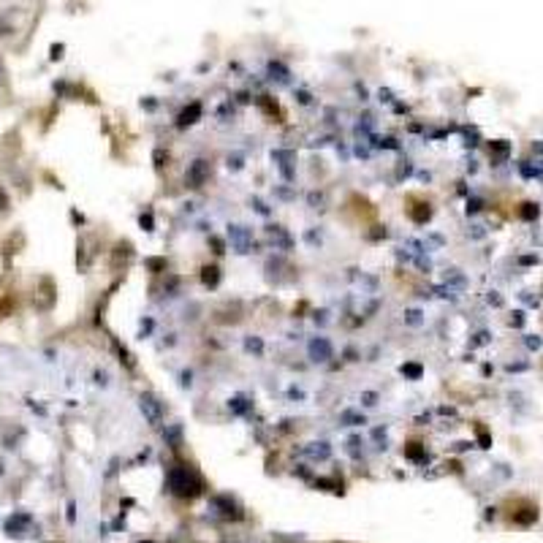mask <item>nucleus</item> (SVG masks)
<instances>
[{"instance_id":"nucleus-17","label":"nucleus","mask_w":543,"mask_h":543,"mask_svg":"<svg viewBox=\"0 0 543 543\" xmlns=\"http://www.w3.org/2000/svg\"><path fill=\"white\" fill-rule=\"evenodd\" d=\"M402 375H407V378H421V367L419 364H402Z\"/></svg>"},{"instance_id":"nucleus-18","label":"nucleus","mask_w":543,"mask_h":543,"mask_svg":"<svg viewBox=\"0 0 543 543\" xmlns=\"http://www.w3.org/2000/svg\"><path fill=\"white\" fill-rule=\"evenodd\" d=\"M405 321H407L410 326H419L421 324V312L419 310H407L405 312Z\"/></svg>"},{"instance_id":"nucleus-15","label":"nucleus","mask_w":543,"mask_h":543,"mask_svg":"<svg viewBox=\"0 0 543 543\" xmlns=\"http://www.w3.org/2000/svg\"><path fill=\"white\" fill-rule=\"evenodd\" d=\"M269 74H272V79H278V82H285V79H288V71H285L280 62H272V65H269Z\"/></svg>"},{"instance_id":"nucleus-24","label":"nucleus","mask_w":543,"mask_h":543,"mask_svg":"<svg viewBox=\"0 0 543 543\" xmlns=\"http://www.w3.org/2000/svg\"><path fill=\"white\" fill-rule=\"evenodd\" d=\"M141 226H147V231H153V217H150V215H147V217L141 215Z\"/></svg>"},{"instance_id":"nucleus-14","label":"nucleus","mask_w":543,"mask_h":543,"mask_svg":"<svg viewBox=\"0 0 543 543\" xmlns=\"http://www.w3.org/2000/svg\"><path fill=\"white\" fill-rule=\"evenodd\" d=\"M245 351L248 353H264V342L258 340V337H248L245 340Z\"/></svg>"},{"instance_id":"nucleus-9","label":"nucleus","mask_w":543,"mask_h":543,"mask_svg":"<svg viewBox=\"0 0 543 543\" xmlns=\"http://www.w3.org/2000/svg\"><path fill=\"white\" fill-rule=\"evenodd\" d=\"M305 454L310 456V459H329L331 456V449H329V443H310L307 449H305Z\"/></svg>"},{"instance_id":"nucleus-13","label":"nucleus","mask_w":543,"mask_h":543,"mask_svg":"<svg viewBox=\"0 0 543 543\" xmlns=\"http://www.w3.org/2000/svg\"><path fill=\"white\" fill-rule=\"evenodd\" d=\"M342 424H348V427H358V424H364V416L356 413V410H342Z\"/></svg>"},{"instance_id":"nucleus-6","label":"nucleus","mask_w":543,"mask_h":543,"mask_svg":"<svg viewBox=\"0 0 543 543\" xmlns=\"http://www.w3.org/2000/svg\"><path fill=\"white\" fill-rule=\"evenodd\" d=\"M212 505H215V508H220V513H223L226 519H239V516H242L231 497H215V500H212Z\"/></svg>"},{"instance_id":"nucleus-20","label":"nucleus","mask_w":543,"mask_h":543,"mask_svg":"<svg viewBox=\"0 0 543 543\" xmlns=\"http://www.w3.org/2000/svg\"><path fill=\"white\" fill-rule=\"evenodd\" d=\"M375 400H378V394H375V391H367V394H361V402H364V405H378Z\"/></svg>"},{"instance_id":"nucleus-19","label":"nucleus","mask_w":543,"mask_h":543,"mask_svg":"<svg viewBox=\"0 0 543 543\" xmlns=\"http://www.w3.org/2000/svg\"><path fill=\"white\" fill-rule=\"evenodd\" d=\"M375 144H378V147H386V150H397V147H400L397 139H391V136H386V139H375Z\"/></svg>"},{"instance_id":"nucleus-23","label":"nucleus","mask_w":543,"mask_h":543,"mask_svg":"<svg viewBox=\"0 0 543 543\" xmlns=\"http://www.w3.org/2000/svg\"><path fill=\"white\" fill-rule=\"evenodd\" d=\"M229 169H242V158H229Z\"/></svg>"},{"instance_id":"nucleus-8","label":"nucleus","mask_w":543,"mask_h":543,"mask_svg":"<svg viewBox=\"0 0 543 543\" xmlns=\"http://www.w3.org/2000/svg\"><path fill=\"white\" fill-rule=\"evenodd\" d=\"M28 525H31V516L28 513H16V516H11L6 522V532L9 535H22V527H28Z\"/></svg>"},{"instance_id":"nucleus-2","label":"nucleus","mask_w":543,"mask_h":543,"mask_svg":"<svg viewBox=\"0 0 543 543\" xmlns=\"http://www.w3.org/2000/svg\"><path fill=\"white\" fill-rule=\"evenodd\" d=\"M139 407H141V416L147 419V424H153V427H160V424H163V419H166L163 402L158 400L155 394H141V397H139Z\"/></svg>"},{"instance_id":"nucleus-25","label":"nucleus","mask_w":543,"mask_h":543,"mask_svg":"<svg viewBox=\"0 0 543 543\" xmlns=\"http://www.w3.org/2000/svg\"><path fill=\"white\" fill-rule=\"evenodd\" d=\"M321 202H324V196H321V193H310V204H312V207H315V204H321Z\"/></svg>"},{"instance_id":"nucleus-12","label":"nucleus","mask_w":543,"mask_h":543,"mask_svg":"<svg viewBox=\"0 0 543 543\" xmlns=\"http://www.w3.org/2000/svg\"><path fill=\"white\" fill-rule=\"evenodd\" d=\"M229 407H231L236 416H245V413H248L253 405H250L245 397H234V400H229Z\"/></svg>"},{"instance_id":"nucleus-11","label":"nucleus","mask_w":543,"mask_h":543,"mask_svg":"<svg viewBox=\"0 0 543 543\" xmlns=\"http://www.w3.org/2000/svg\"><path fill=\"white\" fill-rule=\"evenodd\" d=\"M269 236H272V239L278 242L280 248H285V250L291 248V236H288V234L283 231L280 226H269Z\"/></svg>"},{"instance_id":"nucleus-27","label":"nucleus","mask_w":543,"mask_h":543,"mask_svg":"<svg viewBox=\"0 0 543 543\" xmlns=\"http://www.w3.org/2000/svg\"><path fill=\"white\" fill-rule=\"evenodd\" d=\"M144 543H150V541H144Z\"/></svg>"},{"instance_id":"nucleus-10","label":"nucleus","mask_w":543,"mask_h":543,"mask_svg":"<svg viewBox=\"0 0 543 543\" xmlns=\"http://www.w3.org/2000/svg\"><path fill=\"white\" fill-rule=\"evenodd\" d=\"M202 283L207 285V288H217V283H220V269H217V266H204Z\"/></svg>"},{"instance_id":"nucleus-1","label":"nucleus","mask_w":543,"mask_h":543,"mask_svg":"<svg viewBox=\"0 0 543 543\" xmlns=\"http://www.w3.org/2000/svg\"><path fill=\"white\" fill-rule=\"evenodd\" d=\"M166 481H169V489L177 497H196L199 492H202V481H199V476H196V473H193L187 465L171 467L169 476H166Z\"/></svg>"},{"instance_id":"nucleus-3","label":"nucleus","mask_w":543,"mask_h":543,"mask_svg":"<svg viewBox=\"0 0 543 543\" xmlns=\"http://www.w3.org/2000/svg\"><path fill=\"white\" fill-rule=\"evenodd\" d=\"M209 174H212V163H209V160H204V158H199V160H193V163L187 166L185 182L190 187H202L204 182L209 180Z\"/></svg>"},{"instance_id":"nucleus-7","label":"nucleus","mask_w":543,"mask_h":543,"mask_svg":"<svg viewBox=\"0 0 543 543\" xmlns=\"http://www.w3.org/2000/svg\"><path fill=\"white\" fill-rule=\"evenodd\" d=\"M199 117H202V104H190V106L177 117V125H180V128H187V125L199 123Z\"/></svg>"},{"instance_id":"nucleus-26","label":"nucleus","mask_w":543,"mask_h":543,"mask_svg":"<svg viewBox=\"0 0 543 543\" xmlns=\"http://www.w3.org/2000/svg\"><path fill=\"white\" fill-rule=\"evenodd\" d=\"M0 82H3V62H0Z\"/></svg>"},{"instance_id":"nucleus-5","label":"nucleus","mask_w":543,"mask_h":543,"mask_svg":"<svg viewBox=\"0 0 543 543\" xmlns=\"http://www.w3.org/2000/svg\"><path fill=\"white\" fill-rule=\"evenodd\" d=\"M229 239L236 248V253H250V248H253V231L245 226H229Z\"/></svg>"},{"instance_id":"nucleus-21","label":"nucleus","mask_w":543,"mask_h":543,"mask_svg":"<svg viewBox=\"0 0 543 543\" xmlns=\"http://www.w3.org/2000/svg\"><path fill=\"white\" fill-rule=\"evenodd\" d=\"M209 242H212V248H215V253H226V250H223V248H226V245H223V239H217V236H212Z\"/></svg>"},{"instance_id":"nucleus-16","label":"nucleus","mask_w":543,"mask_h":543,"mask_svg":"<svg viewBox=\"0 0 543 543\" xmlns=\"http://www.w3.org/2000/svg\"><path fill=\"white\" fill-rule=\"evenodd\" d=\"M166 437H169L171 443H174V449H180V437H182V429H180V427H169V429H166Z\"/></svg>"},{"instance_id":"nucleus-22","label":"nucleus","mask_w":543,"mask_h":543,"mask_svg":"<svg viewBox=\"0 0 543 543\" xmlns=\"http://www.w3.org/2000/svg\"><path fill=\"white\" fill-rule=\"evenodd\" d=\"M3 209H9V196H6V190H0V212Z\"/></svg>"},{"instance_id":"nucleus-4","label":"nucleus","mask_w":543,"mask_h":543,"mask_svg":"<svg viewBox=\"0 0 543 543\" xmlns=\"http://www.w3.org/2000/svg\"><path fill=\"white\" fill-rule=\"evenodd\" d=\"M307 356L315 364H326L329 358L334 356V348H331V342L326 340V337H312L310 345H307Z\"/></svg>"}]
</instances>
